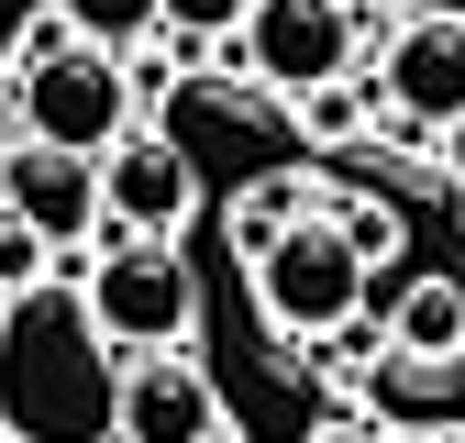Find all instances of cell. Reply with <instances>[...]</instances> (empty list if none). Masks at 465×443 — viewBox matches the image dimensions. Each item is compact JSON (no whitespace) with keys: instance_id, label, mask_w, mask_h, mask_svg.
Masks as SVG:
<instances>
[{"instance_id":"6da1fadb","label":"cell","mask_w":465,"mask_h":443,"mask_svg":"<svg viewBox=\"0 0 465 443\" xmlns=\"http://www.w3.org/2000/svg\"><path fill=\"white\" fill-rule=\"evenodd\" d=\"M244 277H255V310L288 332V344H311V332H332L343 310H366V255H355V233H343L332 211H300Z\"/></svg>"},{"instance_id":"7a4b0ae2","label":"cell","mask_w":465,"mask_h":443,"mask_svg":"<svg viewBox=\"0 0 465 443\" xmlns=\"http://www.w3.org/2000/svg\"><path fill=\"white\" fill-rule=\"evenodd\" d=\"M189 321H200L189 255L155 233H111V255L89 266V332L123 355H155V344H189Z\"/></svg>"},{"instance_id":"3957f363","label":"cell","mask_w":465,"mask_h":443,"mask_svg":"<svg viewBox=\"0 0 465 443\" xmlns=\"http://www.w3.org/2000/svg\"><path fill=\"white\" fill-rule=\"evenodd\" d=\"M23 100V144H55V155H111L134 133V78H123V55H100V44H55L45 67L12 78Z\"/></svg>"},{"instance_id":"277c9868","label":"cell","mask_w":465,"mask_h":443,"mask_svg":"<svg viewBox=\"0 0 465 443\" xmlns=\"http://www.w3.org/2000/svg\"><path fill=\"white\" fill-rule=\"evenodd\" d=\"M232 55L266 78V89H332L355 67V0H255L244 23H232Z\"/></svg>"},{"instance_id":"5b68a950","label":"cell","mask_w":465,"mask_h":443,"mask_svg":"<svg viewBox=\"0 0 465 443\" xmlns=\"http://www.w3.org/2000/svg\"><path fill=\"white\" fill-rule=\"evenodd\" d=\"M111 443H222V388L189 344H155L111 377Z\"/></svg>"},{"instance_id":"8992f818","label":"cell","mask_w":465,"mask_h":443,"mask_svg":"<svg viewBox=\"0 0 465 443\" xmlns=\"http://www.w3.org/2000/svg\"><path fill=\"white\" fill-rule=\"evenodd\" d=\"M200 178H189V155L166 144V133H123L100 155V222L111 233H155V244H178V222H189Z\"/></svg>"},{"instance_id":"52a82bcc","label":"cell","mask_w":465,"mask_h":443,"mask_svg":"<svg viewBox=\"0 0 465 443\" xmlns=\"http://www.w3.org/2000/svg\"><path fill=\"white\" fill-rule=\"evenodd\" d=\"M0 211L45 244H89L100 233V155H55V144H12L0 155Z\"/></svg>"},{"instance_id":"ba28073f","label":"cell","mask_w":465,"mask_h":443,"mask_svg":"<svg viewBox=\"0 0 465 443\" xmlns=\"http://www.w3.org/2000/svg\"><path fill=\"white\" fill-rule=\"evenodd\" d=\"M377 100H388L411 133L465 123V23H399L388 55H377Z\"/></svg>"},{"instance_id":"9c48e42d","label":"cell","mask_w":465,"mask_h":443,"mask_svg":"<svg viewBox=\"0 0 465 443\" xmlns=\"http://www.w3.org/2000/svg\"><path fill=\"white\" fill-rule=\"evenodd\" d=\"M377 432H465V355H377Z\"/></svg>"},{"instance_id":"30bf717a","label":"cell","mask_w":465,"mask_h":443,"mask_svg":"<svg viewBox=\"0 0 465 443\" xmlns=\"http://www.w3.org/2000/svg\"><path fill=\"white\" fill-rule=\"evenodd\" d=\"M377 321H388V355H454L465 344V289L454 277H411Z\"/></svg>"},{"instance_id":"8fae6325","label":"cell","mask_w":465,"mask_h":443,"mask_svg":"<svg viewBox=\"0 0 465 443\" xmlns=\"http://www.w3.org/2000/svg\"><path fill=\"white\" fill-rule=\"evenodd\" d=\"M300 211H311V189H300V178H266V189H244V200H232V255L255 266V255H266V244H277Z\"/></svg>"},{"instance_id":"7c38bea8","label":"cell","mask_w":465,"mask_h":443,"mask_svg":"<svg viewBox=\"0 0 465 443\" xmlns=\"http://www.w3.org/2000/svg\"><path fill=\"white\" fill-rule=\"evenodd\" d=\"M55 23H67L78 44H100V55H123V44L155 34V0H55Z\"/></svg>"},{"instance_id":"4fadbf2b","label":"cell","mask_w":465,"mask_h":443,"mask_svg":"<svg viewBox=\"0 0 465 443\" xmlns=\"http://www.w3.org/2000/svg\"><path fill=\"white\" fill-rule=\"evenodd\" d=\"M377 355H388V321L377 310H343L332 332H311V366L322 377H377Z\"/></svg>"},{"instance_id":"5bb4252c","label":"cell","mask_w":465,"mask_h":443,"mask_svg":"<svg viewBox=\"0 0 465 443\" xmlns=\"http://www.w3.org/2000/svg\"><path fill=\"white\" fill-rule=\"evenodd\" d=\"M377 111H388L377 89H343V78H332V89H300V123H311L322 144H355V133L377 123Z\"/></svg>"},{"instance_id":"9a60e30c","label":"cell","mask_w":465,"mask_h":443,"mask_svg":"<svg viewBox=\"0 0 465 443\" xmlns=\"http://www.w3.org/2000/svg\"><path fill=\"white\" fill-rule=\"evenodd\" d=\"M45 277H55V244H45V233H23V222L0 211V300H34Z\"/></svg>"},{"instance_id":"2e32d148","label":"cell","mask_w":465,"mask_h":443,"mask_svg":"<svg viewBox=\"0 0 465 443\" xmlns=\"http://www.w3.org/2000/svg\"><path fill=\"white\" fill-rule=\"evenodd\" d=\"M244 12H255V0H155V34H189L200 44V34H232Z\"/></svg>"},{"instance_id":"e0dca14e","label":"cell","mask_w":465,"mask_h":443,"mask_svg":"<svg viewBox=\"0 0 465 443\" xmlns=\"http://www.w3.org/2000/svg\"><path fill=\"white\" fill-rule=\"evenodd\" d=\"M311 443H377V410H332V421H311Z\"/></svg>"},{"instance_id":"ac0fdd59","label":"cell","mask_w":465,"mask_h":443,"mask_svg":"<svg viewBox=\"0 0 465 443\" xmlns=\"http://www.w3.org/2000/svg\"><path fill=\"white\" fill-rule=\"evenodd\" d=\"M399 23H465V0H399Z\"/></svg>"},{"instance_id":"d6986e66","label":"cell","mask_w":465,"mask_h":443,"mask_svg":"<svg viewBox=\"0 0 465 443\" xmlns=\"http://www.w3.org/2000/svg\"><path fill=\"white\" fill-rule=\"evenodd\" d=\"M443 166H454V178H465V123H443Z\"/></svg>"},{"instance_id":"ffe728a7","label":"cell","mask_w":465,"mask_h":443,"mask_svg":"<svg viewBox=\"0 0 465 443\" xmlns=\"http://www.w3.org/2000/svg\"><path fill=\"white\" fill-rule=\"evenodd\" d=\"M377 443H432V432H377Z\"/></svg>"},{"instance_id":"44dd1931","label":"cell","mask_w":465,"mask_h":443,"mask_svg":"<svg viewBox=\"0 0 465 443\" xmlns=\"http://www.w3.org/2000/svg\"><path fill=\"white\" fill-rule=\"evenodd\" d=\"M0 332H12V300H0Z\"/></svg>"},{"instance_id":"7402d4cb","label":"cell","mask_w":465,"mask_h":443,"mask_svg":"<svg viewBox=\"0 0 465 443\" xmlns=\"http://www.w3.org/2000/svg\"><path fill=\"white\" fill-rule=\"evenodd\" d=\"M0 443H23V432H12V421H0Z\"/></svg>"},{"instance_id":"603a6c76","label":"cell","mask_w":465,"mask_h":443,"mask_svg":"<svg viewBox=\"0 0 465 443\" xmlns=\"http://www.w3.org/2000/svg\"><path fill=\"white\" fill-rule=\"evenodd\" d=\"M454 355H465V344H454Z\"/></svg>"}]
</instances>
